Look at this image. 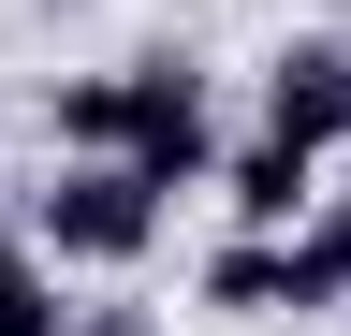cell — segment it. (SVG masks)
<instances>
[{"mask_svg":"<svg viewBox=\"0 0 351 336\" xmlns=\"http://www.w3.org/2000/svg\"><path fill=\"white\" fill-rule=\"evenodd\" d=\"M161 220H176V205L132 176L117 146H103V161H44V190H29V248H44L59 278H132V263L161 248Z\"/></svg>","mask_w":351,"mask_h":336,"instance_id":"1","label":"cell"},{"mask_svg":"<svg viewBox=\"0 0 351 336\" xmlns=\"http://www.w3.org/2000/svg\"><path fill=\"white\" fill-rule=\"evenodd\" d=\"M117 73H132V132H117V161H132L161 205H176V190H205V176H219V146H234L219 73H205L191 44H147V59H117Z\"/></svg>","mask_w":351,"mask_h":336,"instance_id":"2","label":"cell"},{"mask_svg":"<svg viewBox=\"0 0 351 336\" xmlns=\"http://www.w3.org/2000/svg\"><path fill=\"white\" fill-rule=\"evenodd\" d=\"M263 132L351 161V44H337V29H293V44L263 59Z\"/></svg>","mask_w":351,"mask_h":336,"instance_id":"3","label":"cell"},{"mask_svg":"<svg viewBox=\"0 0 351 336\" xmlns=\"http://www.w3.org/2000/svg\"><path fill=\"white\" fill-rule=\"evenodd\" d=\"M205 190L234 205V234H293L307 205H322V146H293V132H263V117H249V132L219 146V176H205Z\"/></svg>","mask_w":351,"mask_h":336,"instance_id":"4","label":"cell"},{"mask_svg":"<svg viewBox=\"0 0 351 336\" xmlns=\"http://www.w3.org/2000/svg\"><path fill=\"white\" fill-rule=\"evenodd\" d=\"M191 292H205V322H293V234H219Z\"/></svg>","mask_w":351,"mask_h":336,"instance_id":"5","label":"cell"},{"mask_svg":"<svg viewBox=\"0 0 351 336\" xmlns=\"http://www.w3.org/2000/svg\"><path fill=\"white\" fill-rule=\"evenodd\" d=\"M132 132V73L103 59V73H44V161H103Z\"/></svg>","mask_w":351,"mask_h":336,"instance_id":"6","label":"cell"},{"mask_svg":"<svg viewBox=\"0 0 351 336\" xmlns=\"http://www.w3.org/2000/svg\"><path fill=\"white\" fill-rule=\"evenodd\" d=\"M0 336H73V278L29 248V220L0 234Z\"/></svg>","mask_w":351,"mask_h":336,"instance_id":"7","label":"cell"},{"mask_svg":"<svg viewBox=\"0 0 351 336\" xmlns=\"http://www.w3.org/2000/svg\"><path fill=\"white\" fill-rule=\"evenodd\" d=\"M73 336H161V307L132 278H103V292H73Z\"/></svg>","mask_w":351,"mask_h":336,"instance_id":"8","label":"cell"},{"mask_svg":"<svg viewBox=\"0 0 351 336\" xmlns=\"http://www.w3.org/2000/svg\"><path fill=\"white\" fill-rule=\"evenodd\" d=\"M337 322H351V307H337Z\"/></svg>","mask_w":351,"mask_h":336,"instance_id":"9","label":"cell"}]
</instances>
